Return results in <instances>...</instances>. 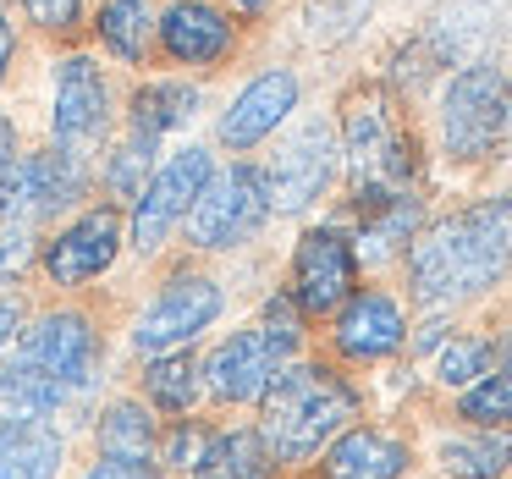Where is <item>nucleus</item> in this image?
Returning <instances> with one entry per match:
<instances>
[{"instance_id":"23","label":"nucleus","mask_w":512,"mask_h":479,"mask_svg":"<svg viewBox=\"0 0 512 479\" xmlns=\"http://www.w3.org/2000/svg\"><path fill=\"white\" fill-rule=\"evenodd\" d=\"M155 166H160V144L155 138H138V133H127V138H116V144H105V155H100V193H105V204H116V210H133V199L144 193V182L155 177Z\"/></svg>"},{"instance_id":"36","label":"nucleus","mask_w":512,"mask_h":479,"mask_svg":"<svg viewBox=\"0 0 512 479\" xmlns=\"http://www.w3.org/2000/svg\"><path fill=\"white\" fill-rule=\"evenodd\" d=\"M12 61H17V28H12V17L0 12V83L12 78Z\"/></svg>"},{"instance_id":"5","label":"nucleus","mask_w":512,"mask_h":479,"mask_svg":"<svg viewBox=\"0 0 512 479\" xmlns=\"http://www.w3.org/2000/svg\"><path fill=\"white\" fill-rule=\"evenodd\" d=\"M270 188H265V166L254 160H226L215 166V177L204 182V193L193 199L182 237L193 254H232L248 248L259 232L270 226Z\"/></svg>"},{"instance_id":"1","label":"nucleus","mask_w":512,"mask_h":479,"mask_svg":"<svg viewBox=\"0 0 512 479\" xmlns=\"http://www.w3.org/2000/svg\"><path fill=\"white\" fill-rule=\"evenodd\" d=\"M402 270H408L413 303H424V309L485 298L512 270V188L468 199L463 210L424 221L402 254Z\"/></svg>"},{"instance_id":"8","label":"nucleus","mask_w":512,"mask_h":479,"mask_svg":"<svg viewBox=\"0 0 512 479\" xmlns=\"http://www.w3.org/2000/svg\"><path fill=\"white\" fill-rule=\"evenodd\" d=\"M116 127V89L111 72L83 50H67L56 61V100H50V144L67 155L94 160Z\"/></svg>"},{"instance_id":"35","label":"nucleus","mask_w":512,"mask_h":479,"mask_svg":"<svg viewBox=\"0 0 512 479\" xmlns=\"http://www.w3.org/2000/svg\"><path fill=\"white\" fill-rule=\"evenodd\" d=\"M17 331H23V303H17V298H0V353L17 342Z\"/></svg>"},{"instance_id":"3","label":"nucleus","mask_w":512,"mask_h":479,"mask_svg":"<svg viewBox=\"0 0 512 479\" xmlns=\"http://www.w3.org/2000/svg\"><path fill=\"white\" fill-rule=\"evenodd\" d=\"M347 419H358V391L331 364H281V375L259 397V441L281 468L309 463L347 430Z\"/></svg>"},{"instance_id":"27","label":"nucleus","mask_w":512,"mask_h":479,"mask_svg":"<svg viewBox=\"0 0 512 479\" xmlns=\"http://www.w3.org/2000/svg\"><path fill=\"white\" fill-rule=\"evenodd\" d=\"M369 12H375V0H303V39L320 50H336L347 39L364 34Z\"/></svg>"},{"instance_id":"31","label":"nucleus","mask_w":512,"mask_h":479,"mask_svg":"<svg viewBox=\"0 0 512 479\" xmlns=\"http://www.w3.org/2000/svg\"><path fill=\"white\" fill-rule=\"evenodd\" d=\"M210 452H215V424L188 419V413H182V419L171 424L166 435H160V457H166L177 474H193V479H199L204 463H210Z\"/></svg>"},{"instance_id":"19","label":"nucleus","mask_w":512,"mask_h":479,"mask_svg":"<svg viewBox=\"0 0 512 479\" xmlns=\"http://www.w3.org/2000/svg\"><path fill=\"white\" fill-rule=\"evenodd\" d=\"M402 474H408V441L369 430V424L342 430L325 446V463H320V479H402Z\"/></svg>"},{"instance_id":"16","label":"nucleus","mask_w":512,"mask_h":479,"mask_svg":"<svg viewBox=\"0 0 512 479\" xmlns=\"http://www.w3.org/2000/svg\"><path fill=\"white\" fill-rule=\"evenodd\" d=\"M281 364H292L276 342L265 336V325H243L226 342H215L199 364L204 397L226 402V408H243V402H259L270 391V380L281 375Z\"/></svg>"},{"instance_id":"13","label":"nucleus","mask_w":512,"mask_h":479,"mask_svg":"<svg viewBox=\"0 0 512 479\" xmlns=\"http://www.w3.org/2000/svg\"><path fill=\"white\" fill-rule=\"evenodd\" d=\"M17 358L39 375L61 380L67 391H83L100 375V358H105L100 320L83 309H45L28 331H17Z\"/></svg>"},{"instance_id":"30","label":"nucleus","mask_w":512,"mask_h":479,"mask_svg":"<svg viewBox=\"0 0 512 479\" xmlns=\"http://www.w3.org/2000/svg\"><path fill=\"white\" fill-rule=\"evenodd\" d=\"M457 419H468L474 430H507L512 424V375L507 369H490L485 380L463 386V397H457Z\"/></svg>"},{"instance_id":"26","label":"nucleus","mask_w":512,"mask_h":479,"mask_svg":"<svg viewBox=\"0 0 512 479\" xmlns=\"http://www.w3.org/2000/svg\"><path fill=\"white\" fill-rule=\"evenodd\" d=\"M512 463V435L507 430H468L441 441V468L452 479H501Z\"/></svg>"},{"instance_id":"4","label":"nucleus","mask_w":512,"mask_h":479,"mask_svg":"<svg viewBox=\"0 0 512 479\" xmlns=\"http://www.w3.org/2000/svg\"><path fill=\"white\" fill-rule=\"evenodd\" d=\"M512 72L496 56L446 72L435 94V149L446 166H490L501 155V105Z\"/></svg>"},{"instance_id":"2","label":"nucleus","mask_w":512,"mask_h":479,"mask_svg":"<svg viewBox=\"0 0 512 479\" xmlns=\"http://www.w3.org/2000/svg\"><path fill=\"white\" fill-rule=\"evenodd\" d=\"M336 144H342L347 199H386V193H419L424 144L413 116L380 78L342 89L336 100Z\"/></svg>"},{"instance_id":"28","label":"nucleus","mask_w":512,"mask_h":479,"mask_svg":"<svg viewBox=\"0 0 512 479\" xmlns=\"http://www.w3.org/2000/svg\"><path fill=\"white\" fill-rule=\"evenodd\" d=\"M270 452L259 430H215V452L199 479H270Z\"/></svg>"},{"instance_id":"34","label":"nucleus","mask_w":512,"mask_h":479,"mask_svg":"<svg viewBox=\"0 0 512 479\" xmlns=\"http://www.w3.org/2000/svg\"><path fill=\"white\" fill-rule=\"evenodd\" d=\"M83 479H160L155 463H127V457H105V463H94Z\"/></svg>"},{"instance_id":"11","label":"nucleus","mask_w":512,"mask_h":479,"mask_svg":"<svg viewBox=\"0 0 512 479\" xmlns=\"http://www.w3.org/2000/svg\"><path fill=\"white\" fill-rule=\"evenodd\" d=\"M358 248L347 237L342 221H320V226H303L298 243H292V303L303 309V320H325L336 314L347 298L358 292Z\"/></svg>"},{"instance_id":"25","label":"nucleus","mask_w":512,"mask_h":479,"mask_svg":"<svg viewBox=\"0 0 512 479\" xmlns=\"http://www.w3.org/2000/svg\"><path fill=\"white\" fill-rule=\"evenodd\" d=\"M144 397L155 413H171V419H182V413L199 408L204 397V380H199V364H193L188 353H155L144 364Z\"/></svg>"},{"instance_id":"15","label":"nucleus","mask_w":512,"mask_h":479,"mask_svg":"<svg viewBox=\"0 0 512 479\" xmlns=\"http://www.w3.org/2000/svg\"><path fill=\"white\" fill-rule=\"evenodd\" d=\"M127 243V210H116V204H83V210H72L67 221H61V232L45 243V276L50 287L72 292V287H89L94 276H105V270L116 265V254H122Z\"/></svg>"},{"instance_id":"9","label":"nucleus","mask_w":512,"mask_h":479,"mask_svg":"<svg viewBox=\"0 0 512 479\" xmlns=\"http://www.w3.org/2000/svg\"><path fill=\"white\" fill-rule=\"evenodd\" d=\"M215 166H221V160L204 144H188V149L160 160L155 177L144 182V193H138L133 210H127V237H133L138 254H160V248L171 243V232L188 221L193 199H199L204 182L215 177Z\"/></svg>"},{"instance_id":"37","label":"nucleus","mask_w":512,"mask_h":479,"mask_svg":"<svg viewBox=\"0 0 512 479\" xmlns=\"http://www.w3.org/2000/svg\"><path fill=\"white\" fill-rule=\"evenodd\" d=\"M17 155H23V149H17V127H12V116L0 111V177H6V166H12Z\"/></svg>"},{"instance_id":"33","label":"nucleus","mask_w":512,"mask_h":479,"mask_svg":"<svg viewBox=\"0 0 512 479\" xmlns=\"http://www.w3.org/2000/svg\"><path fill=\"white\" fill-rule=\"evenodd\" d=\"M259 325H265V336L281 347V353L298 358V347H303V309L292 303V292H276V298L265 303V314H259Z\"/></svg>"},{"instance_id":"14","label":"nucleus","mask_w":512,"mask_h":479,"mask_svg":"<svg viewBox=\"0 0 512 479\" xmlns=\"http://www.w3.org/2000/svg\"><path fill=\"white\" fill-rule=\"evenodd\" d=\"M298 111H303V72L298 67H259L226 100V111L215 116V144L226 155H248V149L270 144Z\"/></svg>"},{"instance_id":"24","label":"nucleus","mask_w":512,"mask_h":479,"mask_svg":"<svg viewBox=\"0 0 512 479\" xmlns=\"http://www.w3.org/2000/svg\"><path fill=\"white\" fill-rule=\"evenodd\" d=\"M94 441H100V457H127V463H149L160 446V424H155V408L149 402H111V408L100 413V430H94Z\"/></svg>"},{"instance_id":"20","label":"nucleus","mask_w":512,"mask_h":479,"mask_svg":"<svg viewBox=\"0 0 512 479\" xmlns=\"http://www.w3.org/2000/svg\"><path fill=\"white\" fill-rule=\"evenodd\" d=\"M155 23H160V0H100L89 34L111 61L149 67V56H155Z\"/></svg>"},{"instance_id":"39","label":"nucleus","mask_w":512,"mask_h":479,"mask_svg":"<svg viewBox=\"0 0 512 479\" xmlns=\"http://www.w3.org/2000/svg\"><path fill=\"white\" fill-rule=\"evenodd\" d=\"M501 149H512V83H507V105H501Z\"/></svg>"},{"instance_id":"17","label":"nucleus","mask_w":512,"mask_h":479,"mask_svg":"<svg viewBox=\"0 0 512 479\" xmlns=\"http://www.w3.org/2000/svg\"><path fill=\"white\" fill-rule=\"evenodd\" d=\"M408 342V314L386 287H358L331 314V347L347 364H380Z\"/></svg>"},{"instance_id":"10","label":"nucleus","mask_w":512,"mask_h":479,"mask_svg":"<svg viewBox=\"0 0 512 479\" xmlns=\"http://www.w3.org/2000/svg\"><path fill=\"white\" fill-rule=\"evenodd\" d=\"M243 50V17L221 0H160L155 56L177 72H215Z\"/></svg>"},{"instance_id":"29","label":"nucleus","mask_w":512,"mask_h":479,"mask_svg":"<svg viewBox=\"0 0 512 479\" xmlns=\"http://www.w3.org/2000/svg\"><path fill=\"white\" fill-rule=\"evenodd\" d=\"M496 369V342L490 336H446L441 342V358H435V380L452 391L474 386Z\"/></svg>"},{"instance_id":"38","label":"nucleus","mask_w":512,"mask_h":479,"mask_svg":"<svg viewBox=\"0 0 512 479\" xmlns=\"http://www.w3.org/2000/svg\"><path fill=\"white\" fill-rule=\"evenodd\" d=\"M226 6H232L237 17H248V23H254V17H270V12H276V0H226Z\"/></svg>"},{"instance_id":"7","label":"nucleus","mask_w":512,"mask_h":479,"mask_svg":"<svg viewBox=\"0 0 512 479\" xmlns=\"http://www.w3.org/2000/svg\"><path fill=\"white\" fill-rule=\"evenodd\" d=\"M342 182V144H336L331 116H303L276 155L265 160V188L276 215H303Z\"/></svg>"},{"instance_id":"12","label":"nucleus","mask_w":512,"mask_h":479,"mask_svg":"<svg viewBox=\"0 0 512 479\" xmlns=\"http://www.w3.org/2000/svg\"><path fill=\"white\" fill-rule=\"evenodd\" d=\"M221 281L204 270H171L155 287V298L144 303L133 325V347L138 353H182L188 342H199L215 320H221Z\"/></svg>"},{"instance_id":"32","label":"nucleus","mask_w":512,"mask_h":479,"mask_svg":"<svg viewBox=\"0 0 512 479\" xmlns=\"http://www.w3.org/2000/svg\"><path fill=\"white\" fill-rule=\"evenodd\" d=\"M23 6V17L39 28L45 39H61V45H72V39L83 34V6L89 0H17Z\"/></svg>"},{"instance_id":"22","label":"nucleus","mask_w":512,"mask_h":479,"mask_svg":"<svg viewBox=\"0 0 512 479\" xmlns=\"http://www.w3.org/2000/svg\"><path fill=\"white\" fill-rule=\"evenodd\" d=\"M67 441L50 424H0V479H56Z\"/></svg>"},{"instance_id":"18","label":"nucleus","mask_w":512,"mask_h":479,"mask_svg":"<svg viewBox=\"0 0 512 479\" xmlns=\"http://www.w3.org/2000/svg\"><path fill=\"white\" fill-rule=\"evenodd\" d=\"M199 111H204L199 83L182 78V72H160V78H144L133 94H127V133L166 144V138L182 133Z\"/></svg>"},{"instance_id":"6","label":"nucleus","mask_w":512,"mask_h":479,"mask_svg":"<svg viewBox=\"0 0 512 479\" xmlns=\"http://www.w3.org/2000/svg\"><path fill=\"white\" fill-rule=\"evenodd\" d=\"M94 171L83 155H67V149L45 144L34 155H17L0 177V226H23V232H39L56 215L83 210V193H89Z\"/></svg>"},{"instance_id":"21","label":"nucleus","mask_w":512,"mask_h":479,"mask_svg":"<svg viewBox=\"0 0 512 479\" xmlns=\"http://www.w3.org/2000/svg\"><path fill=\"white\" fill-rule=\"evenodd\" d=\"M78 391H67L61 380L28 369L23 358L0 364V424H50Z\"/></svg>"}]
</instances>
